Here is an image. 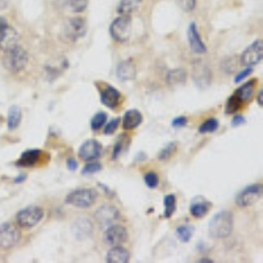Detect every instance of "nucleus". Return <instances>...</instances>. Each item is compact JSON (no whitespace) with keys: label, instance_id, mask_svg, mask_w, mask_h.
Here are the masks:
<instances>
[{"label":"nucleus","instance_id":"obj_28","mask_svg":"<svg viewBox=\"0 0 263 263\" xmlns=\"http://www.w3.org/2000/svg\"><path fill=\"white\" fill-rule=\"evenodd\" d=\"M166 81H167L168 86L171 87L183 84V83H186L187 81V71L181 67L174 68L171 71H168L167 77H166Z\"/></svg>","mask_w":263,"mask_h":263},{"label":"nucleus","instance_id":"obj_25","mask_svg":"<svg viewBox=\"0 0 263 263\" xmlns=\"http://www.w3.org/2000/svg\"><path fill=\"white\" fill-rule=\"evenodd\" d=\"M211 203L209 201H205L201 197L194 201L190 207V214L191 216H194L195 218H203L205 214H208L209 209H211Z\"/></svg>","mask_w":263,"mask_h":263},{"label":"nucleus","instance_id":"obj_33","mask_svg":"<svg viewBox=\"0 0 263 263\" xmlns=\"http://www.w3.org/2000/svg\"><path fill=\"white\" fill-rule=\"evenodd\" d=\"M218 127H220V123H218L217 118L211 117L207 118L204 123L201 124L199 127V133L200 134H208V133H214L217 131Z\"/></svg>","mask_w":263,"mask_h":263},{"label":"nucleus","instance_id":"obj_14","mask_svg":"<svg viewBox=\"0 0 263 263\" xmlns=\"http://www.w3.org/2000/svg\"><path fill=\"white\" fill-rule=\"evenodd\" d=\"M123 96L116 87L104 86L103 90H100V100L107 108L116 109L121 103Z\"/></svg>","mask_w":263,"mask_h":263},{"label":"nucleus","instance_id":"obj_26","mask_svg":"<svg viewBox=\"0 0 263 263\" xmlns=\"http://www.w3.org/2000/svg\"><path fill=\"white\" fill-rule=\"evenodd\" d=\"M255 86H257V81H255V79L249 81V82L242 84V86L237 90L236 95L238 96V99H240L242 103H249L250 100L253 99V95H254Z\"/></svg>","mask_w":263,"mask_h":263},{"label":"nucleus","instance_id":"obj_12","mask_svg":"<svg viewBox=\"0 0 263 263\" xmlns=\"http://www.w3.org/2000/svg\"><path fill=\"white\" fill-rule=\"evenodd\" d=\"M128 240V231L124 225L120 224H112L107 228L104 233V241L108 246L123 245Z\"/></svg>","mask_w":263,"mask_h":263},{"label":"nucleus","instance_id":"obj_21","mask_svg":"<svg viewBox=\"0 0 263 263\" xmlns=\"http://www.w3.org/2000/svg\"><path fill=\"white\" fill-rule=\"evenodd\" d=\"M131 259L129 250L123 247V245L111 246V249L107 253V262L108 263H127Z\"/></svg>","mask_w":263,"mask_h":263},{"label":"nucleus","instance_id":"obj_34","mask_svg":"<svg viewBox=\"0 0 263 263\" xmlns=\"http://www.w3.org/2000/svg\"><path fill=\"white\" fill-rule=\"evenodd\" d=\"M241 105H242V101L238 99V96H237L236 94L231 95L230 98L227 100V103H225V114L227 115L236 114L237 111H240Z\"/></svg>","mask_w":263,"mask_h":263},{"label":"nucleus","instance_id":"obj_36","mask_svg":"<svg viewBox=\"0 0 263 263\" xmlns=\"http://www.w3.org/2000/svg\"><path fill=\"white\" fill-rule=\"evenodd\" d=\"M101 170H103V164L98 162V161H91L83 167L82 174L83 175H92V174L99 173Z\"/></svg>","mask_w":263,"mask_h":263},{"label":"nucleus","instance_id":"obj_4","mask_svg":"<svg viewBox=\"0 0 263 263\" xmlns=\"http://www.w3.org/2000/svg\"><path fill=\"white\" fill-rule=\"evenodd\" d=\"M28 59H29V55H28L27 50L20 45H16L12 49L4 51L3 65L11 73H18L25 68Z\"/></svg>","mask_w":263,"mask_h":263},{"label":"nucleus","instance_id":"obj_38","mask_svg":"<svg viewBox=\"0 0 263 263\" xmlns=\"http://www.w3.org/2000/svg\"><path fill=\"white\" fill-rule=\"evenodd\" d=\"M144 181H145V184L149 187V188H157L159 184V177L154 171L146 173L145 175H144Z\"/></svg>","mask_w":263,"mask_h":263},{"label":"nucleus","instance_id":"obj_40","mask_svg":"<svg viewBox=\"0 0 263 263\" xmlns=\"http://www.w3.org/2000/svg\"><path fill=\"white\" fill-rule=\"evenodd\" d=\"M253 71H254V68L251 67V66H246V68H244L242 71H240V73L237 74L236 78H234V83H241L242 81H245V79H247V78L253 74Z\"/></svg>","mask_w":263,"mask_h":263},{"label":"nucleus","instance_id":"obj_7","mask_svg":"<svg viewBox=\"0 0 263 263\" xmlns=\"http://www.w3.org/2000/svg\"><path fill=\"white\" fill-rule=\"evenodd\" d=\"M21 240V231L12 222L0 224V249L9 250Z\"/></svg>","mask_w":263,"mask_h":263},{"label":"nucleus","instance_id":"obj_23","mask_svg":"<svg viewBox=\"0 0 263 263\" xmlns=\"http://www.w3.org/2000/svg\"><path fill=\"white\" fill-rule=\"evenodd\" d=\"M23 118V112L18 105H11L8 109V116H7V127L9 131H15L20 127Z\"/></svg>","mask_w":263,"mask_h":263},{"label":"nucleus","instance_id":"obj_24","mask_svg":"<svg viewBox=\"0 0 263 263\" xmlns=\"http://www.w3.org/2000/svg\"><path fill=\"white\" fill-rule=\"evenodd\" d=\"M58 4L68 12L82 14L83 11H86L88 0H58Z\"/></svg>","mask_w":263,"mask_h":263},{"label":"nucleus","instance_id":"obj_19","mask_svg":"<svg viewBox=\"0 0 263 263\" xmlns=\"http://www.w3.org/2000/svg\"><path fill=\"white\" fill-rule=\"evenodd\" d=\"M116 75H117L118 79H121L124 82L133 81L137 75L136 64H134L132 59L121 61V62L117 65V68H116Z\"/></svg>","mask_w":263,"mask_h":263},{"label":"nucleus","instance_id":"obj_22","mask_svg":"<svg viewBox=\"0 0 263 263\" xmlns=\"http://www.w3.org/2000/svg\"><path fill=\"white\" fill-rule=\"evenodd\" d=\"M142 120H144V116L138 109H129V111L125 112L123 120H121L123 121V129L125 132L133 131V129L140 127Z\"/></svg>","mask_w":263,"mask_h":263},{"label":"nucleus","instance_id":"obj_15","mask_svg":"<svg viewBox=\"0 0 263 263\" xmlns=\"http://www.w3.org/2000/svg\"><path fill=\"white\" fill-rule=\"evenodd\" d=\"M18 41H20V34L9 24L0 32V50L7 51L12 49L14 46L18 45Z\"/></svg>","mask_w":263,"mask_h":263},{"label":"nucleus","instance_id":"obj_2","mask_svg":"<svg viewBox=\"0 0 263 263\" xmlns=\"http://www.w3.org/2000/svg\"><path fill=\"white\" fill-rule=\"evenodd\" d=\"M87 24L83 17H70L62 25L61 38L65 42H77L86 36Z\"/></svg>","mask_w":263,"mask_h":263},{"label":"nucleus","instance_id":"obj_41","mask_svg":"<svg viewBox=\"0 0 263 263\" xmlns=\"http://www.w3.org/2000/svg\"><path fill=\"white\" fill-rule=\"evenodd\" d=\"M177 1L184 12H191L196 7V0H177Z\"/></svg>","mask_w":263,"mask_h":263},{"label":"nucleus","instance_id":"obj_44","mask_svg":"<svg viewBox=\"0 0 263 263\" xmlns=\"http://www.w3.org/2000/svg\"><path fill=\"white\" fill-rule=\"evenodd\" d=\"M66 166H67L68 171H77L78 170V161L74 158H68L67 162H66Z\"/></svg>","mask_w":263,"mask_h":263},{"label":"nucleus","instance_id":"obj_17","mask_svg":"<svg viewBox=\"0 0 263 263\" xmlns=\"http://www.w3.org/2000/svg\"><path fill=\"white\" fill-rule=\"evenodd\" d=\"M67 67L68 62L65 57H59V58L53 59V61H50L49 64L45 66L46 78H48L49 81H54V79H57Z\"/></svg>","mask_w":263,"mask_h":263},{"label":"nucleus","instance_id":"obj_27","mask_svg":"<svg viewBox=\"0 0 263 263\" xmlns=\"http://www.w3.org/2000/svg\"><path fill=\"white\" fill-rule=\"evenodd\" d=\"M144 0H120L117 12L123 16H131L140 8Z\"/></svg>","mask_w":263,"mask_h":263},{"label":"nucleus","instance_id":"obj_6","mask_svg":"<svg viewBox=\"0 0 263 263\" xmlns=\"http://www.w3.org/2000/svg\"><path fill=\"white\" fill-rule=\"evenodd\" d=\"M109 33L115 41L127 42L132 34V18L131 16H118L109 27Z\"/></svg>","mask_w":263,"mask_h":263},{"label":"nucleus","instance_id":"obj_45","mask_svg":"<svg viewBox=\"0 0 263 263\" xmlns=\"http://www.w3.org/2000/svg\"><path fill=\"white\" fill-rule=\"evenodd\" d=\"M257 103H258L259 107L262 108L263 107V90H259L258 96H257Z\"/></svg>","mask_w":263,"mask_h":263},{"label":"nucleus","instance_id":"obj_39","mask_svg":"<svg viewBox=\"0 0 263 263\" xmlns=\"http://www.w3.org/2000/svg\"><path fill=\"white\" fill-rule=\"evenodd\" d=\"M120 121H121V118H120V117H115V118H112L111 121H107V124L104 125V134H105V136L114 134L115 132L117 131L118 125H120Z\"/></svg>","mask_w":263,"mask_h":263},{"label":"nucleus","instance_id":"obj_5","mask_svg":"<svg viewBox=\"0 0 263 263\" xmlns=\"http://www.w3.org/2000/svg\"><path fill=\"white\" fill-rule=\"evenodd\" d=\"M45 217V211L38 205H31L27 208H23L16 214V224L21 229H33L37 227L42 218Z\"/></svg>","mask_w":263,"mask_h":263},{"label":"nucleus","instance_id":"obj_48","mask_svg":"<svg viewBox=\"0 0 263 263\" xmlns=\"http://www.w3.org/2000/svg\"><path fill=\"white\" fill-rule=\"evenodd\" d=\"M7 7V0H0V8H5Z\"/></svg>","mask_w":263,"mask_h":263},{"label":"nucleus","instance_id":"obj_16","mask_svg":"<svg viewBox=\"0 0 263 263\" xmlns=\"http://www.w3.org/2000/svg\"><path fill=\"white\" fill-rule=\"evenodd\" d=\"M192 78H194V83L199 88H207L212 81V74H211V70L207 65L199 62L194 66Z\"/></svg>","mask_w":263,"mask_h":263},{"label":"nucleus","instance_id":"obj_9","mask_svg":"<svg viewBox=\"0 0 263 263\" xmlns=\"http://www.w3.org/2000/svg\"><path fill=\"white\" fill-rule=\"evenodd\" d=\"M263 58V42L262 40H257L249 48H246L245 51L241 54L240 61L242 66H255L262 62Z\"/></svg>","mask_w":263,"mask_h":263},{"label":"nucleus","instance_id":"obj_18","mask_svg":"<svg viewBox=\"0 0 263 263\" xmlns=\"http://www.w3.org/2000/svg\"><path fill=\"white\" fill-rule=\"evenodd\" d=\"M92 230H94V224H92V221H91L88 217H86V216L77 218L75 222L73 224L74 236L79 238V240L90 237L91 234H92Z\"/></svg>","mask_w":263,"mask_h":263},{"label":"nucleus","instance_id":"obj_11","mask_svg":"<svg viewBox=\"0 0 263 263\" xmlns=\"http://www.w3.org/2000/svg\"><path fill=\"white\" fill-rule=\"evenodd\" d=\"M95 220L101 227L108 228L120 218V211L115 205L103 204L95 211Z\"/></svg>","mask_w":263,"mask_h":263},{"label":"nucleus","instance_id":"obj_20","mask_svg":"<svg viewBox=\"0 0 263 263\" xmlns=\"http://www.w3.org/2000/svg\"><path fill=\"white\" fill-rule=\"evenodd\" d=\"M42 151L38 149H29L25 150L23 154L20 155V158L16 161L17 167H33L41 161Z\"/></svg>","mask_w":263,"mask_h":263},{"label":"nucleus","instance_id":"obj_35","mask_svg":"<svg viewBox=\"0 0 263 263\" xmlns=\"http://www.w3.org/2000/svg\"><path fill=\"white\" fill-rule=\"evenodd\" d=\"M177 148V142H168L167 145L164 146V149H161V151L158 153L159 161H168V159L175 154Z\"/></svg>","mask_w":263,"mask_h":263},{"label":"nucleus","instance_id":"obj_37","mask_svg":"<svg viewBox=\"0 0 263 263\" xmlns=\"http://www.w3.org/2000/svg\"><path fill=\"white\" fill-rule=\"evenodd\" d=\"M221 68L224 73L231 74L234 73L237 70V62H236V57H228L222 61Z\"/></svg>","mask_w":263,"mask_h":263},{"label":"nucleus","instance_id":"obj_47","mask_svg":"<svg viewBox=\"0 0 263 263\" xmlns=\"http://www.w3.org/2000/svg\"><path fill=\"white\" fill-rule=\"evenodd\" d=\"M25 179H27V174H21V175H18L17 178H15V183L20 184V183H23Z\"/></svg>","mask_w":263,"mask_h":263},{"label":"nucleus","instance_id":"obj_42","mask_svg":"<svg viewBox=\"0 0 263 263\" xmlns=\"http://www.w3.org/2000/svg\"><path fill=\"white\" fill-rule=\"evenodd\" d=\"M171 125H173V128H177V129H179V128L186 127V125H187V117H184V116H179V117H175L173 120Z\"/></svg>","mask_w":263,"mask_h":263},{"label":"nucleus","instance_id":"obj_46","mask_svg":"<svg viewBox=\"0 0 263 263\" xmlns=\"http://www.w3.org/2000/svg\"><path fill=\"white\" fill-rule=\"evenodd\" d=\"M8 25V21H7V18L3 17V16H0V32L4 29L5 27Z\"/></svg>","mask_w":263,"mask_h":263},{"label":"nucleus","instance_id":"obj_31","mask_svg":"<svg viewBox=\"0 0 263 263\" xmlns=\"http://www.w3.org/2000/svg\"><path fill=\"white\" fill-rule=\"evenodd\" d=\"M129 142H131V138L125 134H123L121 137H118V140L116 141V144H115L114 148V154H112V158L117 159L120 155L123 154L124 151L128 149V146H129Z\"/></svg>","mask_w":263,"mask_h":263},{"label":"nucleus","instance_id":"obj_30","mask_svg":"<svg viewBox=\"0 0 263 263\" xmlns=\"http://www.w3.org/2000/svg\"><path fill=\"white\" fill-rule=\"evenodd\" d=\"M108 121V115L105 114V112H98L92 116L90 121V127L91 129L94 132L100 131L101 128H104V125Z\"/></svg>","mask_w":263,"mask_h":263},{"label":"nucleus","instance_id":"obj_13","mask_svg":"<svg viewBox=\"0 0 263 263\" xmlns=\"http://www.w3.org/2000/svg\"><path fill=\"white\" fill-rule=\"evenodd\" d=\"M187 40H188L191 50L194 53H196V54H205L207 53V46L201 40L199 31H197V25L195 23H191L188 29H187Z\"/></svg>","mask_w":263,"mask_h":263},{"label":"nucleus","instance_id":"obj_8","mask_svg":"<svg viewBox=\"0 0 263 263\" xmlns=\"http://www.w3.org/2000/svg\"><path fill=\"white\" fill-rule=\"evenodd\" d=\"M262 197V184L255 183L241 191L236 197V204L240 208H247L258 203Z\"/></svg>","mask_w":263,"mask_h":263},{"label":"nucleus","instance_id":"obj_32","mask_svg":"<svg viewBox=\"0 0 263 263\" xmlns=\"http://www.w3.org/2000/svg\"><path fill=\"white\" fill-rule=\"evenodd\" d=\"M164 217L170 218L175 212L177 209V196L174 194H168V195L164 196Z\"/></svg>","mask_w":263,"mask_h":263},{"label":"nucleus","instance_id":"obj_10","mask_svg":"<svg viewBox=\"0 0 263 263\" xmlns=\"http://www.w3.org/2000/svg\"><path fill=\"white\" fill-rule=\"evenodd\" d=\"M101 153H103V146L95 138L84 141L82 145L79 146V150H78L79 158L84 161V162L96 161L98 158H100Z\"/></svg>","mask_w":263,"mask_h":263},{"label":"nucleus","instance_id":"obj_1","mask_svg":"<svg viewBox=\"0 0 263 263\" xmlns=\"http://www.w3.org/2000/svg\"><path fill=\"white\" fill-rule=\"evenodd\" d=\"M234 227V216L230 211H221L212 217L208 224L209 236L212 238H227L231 234Z\"/></svg>","mask_w":263,"mask_h":263},{"label":"nucleus","instance_id":"obj_49","mask_svg":"<svg viewBox=\"0 0 263 263\" xmlns=\"http://www.w3.org/2000/svg\"><path fill=\"white\" fill-rule=\"evenodd\" d=\"M200 262H207V263H212V261H211V259H201V261H200Z\"/></svg>","mask_w":263,"mask_h":263},{"label":"nucleus","instance_id":"obj_43","mask_svg":"<svg viewBox=\"0 0 263 263\" xmlns=\"http://www.w3.org/2000/svg\"><path fill=\"white\" fill-rule=\"evenodd\" d=\"M246 123V120L244 116H241V115H237L234 116V118L231 120V127H241V125H244Z\"/></svg>","mask_w":263,"mask_h":263},{"label":"nucleus","instance_id":"obj_3","mask_svg":"<svg viewBox=\"0 0 263 263\" xmlns=\"http://www.w3.org/2000/svg\"><path fill=\"white\" fill-rule=\"evenodd\" d=\"M98 196L99 194L95 188H78V190L71 191L66 196L65 201H66V204L73 205L75 208L87 209L95 204Z\"/></svg>","mask_w":263,"mask_h":263},{"label":"nucleus","instance_id":"obj_29","mask_svg":"<svg viewBox=\"0 0 263 263\" xmlns=\"http://www.w3.org/2000/svg\"><path fill=\"white\" fill-rule=\"evenodd\" d=\"M195 233V227L191 225V224H184V225H179L175 230V234H177L178 240L181 241V242H190L192 236Z\"/></svg>","mask_w":263,"mask_h":263}]
</instances>
